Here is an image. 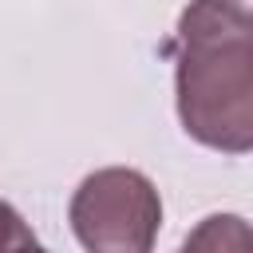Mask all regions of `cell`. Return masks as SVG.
Returning <instances> with one entry per match:
<instances>
[{"label": "cell", "mask_w": 253, "mask_h": 253, "mask_svg": "<svg viewBox=\"0 0 253 253\" xmlns=\"http://www.w3.org/2000/svg\"><path fill=\"white\" fill-rule=\"evenodd\" d=\"M182 130L221 154L253 150V16L245 0H190L174 32Z\"/></svg>", "instance_id": "1"}, {"label": "cell", "mask_w": 253, "mask_h": 253, "mask_svg": "<svg viewBox=\"0 0 253 253\" xmlns=\"http://www.w3.org/2000/svg\"><path fill=\"white\" fill-rule=\"evenodd\" d=\"M67 217L87 253H150L162 229V198L142 170L103 166L79 182Z\"/></svg>", "instance_id": "2"}, {"label": "cell", "mask_w": 253, "mask_h": 253, "mask_svg": "<svg viewBox=\"0 0 253 253\" xmlns=\"http://www.w3.org/2000/svg\"><path fill=\"white\" fill-rule=\"evenodd\" d=\"M0 253H47L16 206L0 202Z\"/></svg>", "instance_id": "4"}, {"label": "cell", "mask_w": 253, "mask_h": 253, "mask_svg": "<svg viewBox=\"0 0 253 253\" xmlns=\"http://www.w3.org/2000/svg\"><path fill=\"white\" fill-rule=\"evenodd\" d=\"M178 253H253V233L241 213H210L202 217Z\"/></svg>", "instance_id": "3"}]
</instances>
